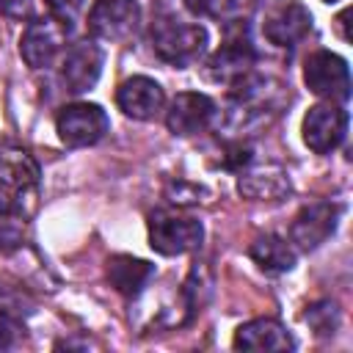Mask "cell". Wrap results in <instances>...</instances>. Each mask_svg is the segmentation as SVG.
<instances>
[{"label":"cell","mask_w":353,"mask_h":353,"mask_svg":"<svg viewBox=\"0 0 353 353\" xmlns=\"http://www.w3.org/2000/svg\"><path fill=\"white\" fill-rule=\"evenodd\" d=\"M33 11V0H0V17L25 19Z\"/></svg>","instance_id":"23"},{"label":"cell","mask_w":353,"mask_h":353,"mask_svg":"<svg viewBox=\"0 0 353 353\" xmlns=\"http://www.w3.org/2000/svg\"><path fill=\"white\" fill-rule=\"evenodd\" d=\"M154 276V265H149L146 259H135L127 254H116L108 262V281L116 292L135 298L141 295V290L149 284V279Z\"/></svg>","instance_id":"16"},{"label":"cell","mask_w":353,"mask_h":353,"mask_svg":"<svg viewBox=\"0 0 353 353\" xmlns=\"http://www.w3.org/2000/svg\"><path fill=\"white\" fill-rule=\"evenodd\" d=\"M347 135V110H342L336 102L314 105L303 116V143L317 152L328 154L334 152Z\"/></svg>","instance_id":"8"},{"label":"cell","mask_w":353,"mask_h":353,"mask_svg":"<svg viewBox=\"0 0 353 353\" xmlns=\"http://www.w3.org/2000/svg\"><path fill=\"white\" fill-rule=\"evenodd\" d=\"M69 25H63L55 17H44L36 19L25 28L22 41H19V55L25 58V63L30 69H44L55 61V55L63 50L66 36H69Z\"/></svg>","instance_id":"6"},{"label":"cell","mask_w":353,"mask_h":353,"mask_svg":"<svg viewBox=\"0 0 353 353\" xmlns=\"http://www.w3.org/2000/svg\"><path fill=\"white\" fill-rule=\"evenodd\" d=\"M39 171L28 152L0 143V215L25 218L36 204Z\"/></svg>","instance_id":"1"},{"label":"cell","mask_w":353,"mask_h":353,"mask_svg":"<svg viewBox=\"0 0 353 353\" xmlns=\"http://www.w3.org/2000/svg\"><path fill=\"white\" fill-rule=\"evenodd\" d=\"M85 0H47V8H50V17L61 19L63 25L72 28V22L77 19V14L83 11Z\"/></svg>","instance_id":"21"},{"label":"cell","mask_w":353,"mask_h":353,"mask_svg":"<svg viewBox=\"0 0 353 353\" xmlns=\"http://www.w3.org/2000/svg\"><path fill=\"white\" fill-rule=\"evenodd\" d=\"M196 17H232V0H185Z\"/></svg>","instance_id":"20"},{"label":"cell","mask_w":353,"mask_h":353,"mask_svg":"<svg viewBox=\"0 0 353 353\" xmlns=\"http://www.w3.org/2000/svg\"><path fill=\"white\" fill-rule=\"evenodd\" d=\"M19 320L17 317H11V314H0V350H6V347H14L17 342H19Z\"/></svg>","instance_id":"22"},{"label":"cell","mask_w":353,"mask_h":353,"mask_svg":"<svg viewBox=\"0 0 353 353\" xmlns=\"http://www.w3.org/2000/svg\"><path fill=\"white\" fill-rule=\"evenodd\" d=\"M110 121H108V113L94 105V102H74V105H66L58 110L55 116V130H58V138L72 146V149H80V146H91L97 143L105 132H108Z\"/></svg>","instance_id":"5"},{"label":"cell","mask_w":353,"mask_h":353,"mask_svg":"<svg viewBox=\"0 0 353 353\" xmlns=\"http://www.w3.org/2000/svg\"><path fill=\"white\" fill-rule=\"evenodd\" d=\"M303 320L314 328V334L325 336V334H334L336 331V325H339V309L331 301H320V303H312L303 312Z\"/></svg>","instance_id":"19"},{"label":"cell","mask_w":353,"mask_h":353,"mask_svg":"<svg viewBox=\"0 0 353 353\" xmlns=\"http://www.w3.org/2000/svg\"><path fill=\"white\" fill-rule=\"evenodd\" d=\"M339 204H331V201H312V204H303L290 226V240L301 248V251H314L317 245H323L334 229H336V221H339Z\"/></svg>","instance_id":"10"},{"label":"cell","mask_w":353,"mask_h":353,"mask_svg":"<svg viewBox=\"0 0 353 353\" xmlns=\"http://www.w3.org/2000/svg\"><path fill=\"white\" fill-rule=\"evenodd\" d=\"M201 240H204V226L190 215L157 210L149 218V243L163 256H179L196 251Z\"/></svg>","instance_id":"3"},{"label":"cell","mask_w":353,"mask_h":353,"mask_svg":"<svg viewBox=\"0 0 353 353\" xmlns=\"http://www.w3.org/2000/svg\"><path fill=\"white\" fill-rule=\"evenodd\" d=\"M152 50L160 61L171 66H190L207 47V30L199 22H182L174 17H160L149 28Z\"/></svg>","instance_id":"2"},{"label":"cell","mask_w":353,"mask_h":353,"mask_svg":"<svg viewBox=\"0 0 353 353\" xmlns=\"http://www.w3.org/2000/svg\"><path fill=\"white\" fill-rule=\"evenodd\" d=\"M102 47L97 41H77L66 50L63 61H61V83L69 94H83L88 88L97 85L99 74H102Z\"/></svg>","instance_id":"11"},{"label":"cell","mask_w":353,"mask_h":353,"mask_svg":"<svg viewBox=\"0 0 353 353\" xmlns=\"http://www.w3.org/2000/svg\"><path fill=\"white\" fill-rule=\"evenodd\" d=\"M325 3H334V0H325Z\"/></svg>","instance_id":"24"},{"label":"cell","mask_w":353,"mask_h":353,"mask_svg":"<svg viewBox=\"0 0 353 353\" xmlns=\"http://www.w3.org/2000/svg\"><path fill=\"white\" fill-rule=\"evenodd\" d=\"M141 25V6L135 0H97L88 14V30L102 41H121Z\"/></svg>","instance_id":"7"},{"label":"cell","mask_w":353,"mask_h":353,"mask_svg":"<svg viewBox=\"0 0 353 353\" xmlns=\"http://www.w3.org/2000/svg\"><path fill=\"white\" fill-rule=\"evenodd\" d=\"M212 116H215V102L207 94L182 91L171 102L168 116H165V124H168V130L174 135H196V132H201V130L210 127Z\"/></svg>","instance_id":"13"},{"label":"cell","mask_w":353,"mask_h":353,"mask_svg":"<svg viewBox=\"0 0 353 353\" xmlns=\"http://www.w3.org/2000/svg\"><path fill=\"white\" fill-rule=\"evenodd\" d=\"M303 83L312 94L328 99V102H347L350 97V69L347 61L336 52L317 50L303 63Z\"/></svg>","instance_id":"4"},{"label":"cell","mask_w":353,"mask_h":353,"mask_svg":"<svg viewBox=\"0 0 353 353\" xmlns=\"http://www.w3.org/2000/svg\"><path fill=\"white\" fill-rule=\"evenodd\" d=\"M256 63V50L251 44V39L243 33V28L234 33L229 30L226 41L218 47V52L207 61V74L218 83H229L234 85L237 80H243L245 74H251Z\"/></svg>","instance_id":"9"},{"label":"cell","mask_w":353,"mask_h":353,"mask_svg":"<svg viewBox=\"0 0 353 353\" xmlns=\"http://www.w3.org/2000/svg\"><path fill=\"white\" fill-rule=\"evenodd\" d=\"M248 256L265 270V273H287L295 265L292 245L279 234H262L248 245Z\"/></svg>","instance_id":"18"},{"label":"cell","mask_w":353,"mask_h":353,"mask_svg":"<svg viewBox=\"0 0 353 353\" xmlns=\"http://www.w3.org/2000/svg\"><path fill=\"white\" fill-rule=\"evenodd\" d=\"M262 33L276 47H295L312 33V14L298 0H287L265 17Z\"/></svg>","instance_id":"12"},{"label":"cell","mask_w":353,"mask_h":353,"mask_svg":"<svg viewBox=\"0 0 353 353\" xmlns=\"http://www.w3.org/2000/svg\"><path fill=\"white\" fill-rule=\"evenodd\" d=\"M234 347L237 350H292L295 339L279 320L259 317V320H251L237 328Z\"/></svg>","instance_id":"15"},{"label":"cell","mask_w":353,"mask_h":353,"mask_svg":"<svg viewBox=\"0 0 353 353\" xmlns=\"http://www.w3.org/2000/svg\"><path fill=\"white\" fill-rule=\"evenodd\" d=\"M240 193L245 199H254V201H279L290 193V176L276 168V165H268V168H254V171H245L237 182Z\"/></svg>","instance_id":"17"},{"label":"cell","mask_w":353,"mask_h":353,"mask_svg":"<svg viewBox=\"0 0 353 353\" xmlns=\"http://www.w3.org/2000/svg\"><path fill=\"white\" fill-rule=\"evenodd\" d=\"M116 105L124 110V116L138 119V121H146V119H154L163 110L165 94H163L160 83H154L152 77L135 74V77H130V80H124L119 85Z\"/></svg>","instance_id":"14"}]
</instances>
